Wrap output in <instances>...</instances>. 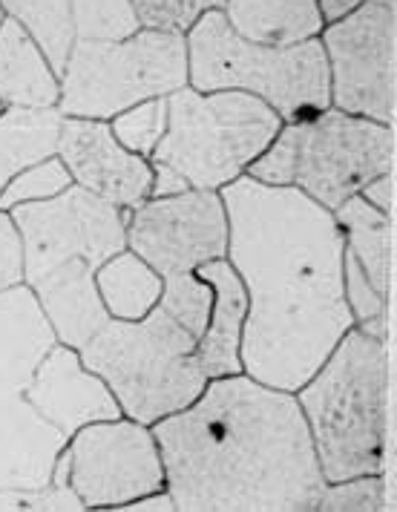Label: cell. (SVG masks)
<instances>
[{
	"mask_svg": "<svg viewBox=\"0 0 397 512\" xmlns=\"http://www.w3.org/2000/svg\"><path fill=\"white\" fill-rule=\"evenodd\" d=\"M228 254L248 297L242 372L297 392L354 326L343 294V233L297 187L239 176L225 185Z\"/></svg>",
	"mask_w": 397,
	"mask_h": 512,
	"instance_id": "obj_1",
	"label": "cell"
},
{
	"mask_svg": "<svg viewBox=\"0 0 397 512\" xmlns=\"http://www.w3.org/2000/svg\"><path fill=\"white\" fill-rule=\"evenodd\" d=\"M179 512H311L326 478L294 392L239 372L150 426Z\"/></svg>",
	"mask_w": 397,
	"mask_h": 512,
	"instance_id": "obj_2",
	"label": "cell"
},
{
	"mask_svg": "<svg viewBox=\"0 0 397 512\" xmlns=\"http://www.w3.org/2000/svg\"><path fill=\"white\" fill-rule=\"evenodd\" d=\"M294 397L326 484L354 475H377L386 469V337L351 326Z\"/></svg>",
	"mask_w": 397,
	"mask_h": 512,
	"instance_id": "obj_3",
	"label": "cell"
},
{
	"mask_svg": "<svg viewBox=\"0 0 397 512\" xmlns=\"http://www.w3.org/2000/svg\"><path fill=\"white\" fill-rule=\"evenodd\" d=\"M389 170H395L392 124L326 107L282 121L280 133L245 176L262 185L297 187L317 205L334 210Z\"/></svg>",
	"mask_w": 397,
	"mask_h": 512,
	"instance_id": "obj_4",
	"label": "cell"
},
{
	"mask_svg": "<svg viewBox=\"0 0 397 512\" xmlns=\"http://www.w3.org/2000/svg\"><path fill=\"white\" fill-rule=\"evenodd\" d=\"M185 44L187 87L199 93L236 90L254 95L282 121H297L331 107L320 38L291 47H265L236 35L222 9H211L187 29Z\"/></svg>",
	"mask_w": 397,
	"mask_h": 512,
	"instance_id": "obj_5",
	"label": "cell"
},
{
	"mask_svg": "<svg viewBox=\"0 0 397 512\" xmlns=\"http://www.w3.org/2000/svg\"><path fill=\"white\" fill-rule=\"evenodd\" d=\"M81 360L107 383L121 415L147 426L182 412L211 380L196 337L159 305L141 320H107L81 349Z\"/></svg>",
	"mask_w": 397,
	"mask_h": 512,
	"instance_id": "obj_6",
	"label": "cell"
},
{
	"mask_svg": "<svg viewBox=\"0 0 397 512\" xmlns=\"http://www.w3.org/2000/svg\"><path fill=\"white\" fill-rule=\"evenodd\" d=\"M280 127L282 118L254 95L182 87L167 95V130L150 162L173 167L190 187L222 190L248 173Z\"/></svg>",
	"mask_w": 397,
	"mask_h": 512,
	"instance_id": "obj_7",
	"label": "cell"
},
{
	"mask_svg": "<svg viewBox=\"0 0 397 512\" xmlns=\"http://www.w3.org/2000/svg\"><path fill=\"white\" fill-rule=\"evenodd\" d=\"M58 81L64 116L110 121L133 104L187 87L185 35L141 26L124 41H75Z\"/></svg>",
	"mask_w": 397,
	"mask_h": 512,
	"instance_id": "obj_8",
	"label": "cell"
},
{
	"mask_svg": "<svg viewBox=\"0 0 397 512\" xmlns=\"http://www.w3.org/2000/svg\"><path fill=\"white\" fill-rule=\"evenodd\" d=\"M61 458L84 510H124L141 495L164 489L159 441L147 423L127 415L81 426L67 438Z\"/></svg>",
	"mask_w": 397,
	"mask_h": 512,
	"instance_id": "obj_9",
	"label": "cell"
},
{
	"mask_svg": "<svg viewBox=\"0 0 397 512\" xmlns=\"http://www.w3.org/2000/svg\"><path fill=\"white\" fill-rule=\"evenodd\" d=\"M331 107L351 116L395 124L397 12L363 3L349 18L323 26Z\"/></svg>",
	"mask_w": 397,
	"mask_h": 512,
	"instance_id": "obj_10",
	"label": "cell"
},
{
	"mask_svg": "<svg viewBox=\"0 0 397 512\" xmlns=\"http://www.w3.org/2000/svg\"><path fill=\"white\" fill-rule=\"evenodd\" d=\"M24 242V282L32 285L52 268L87 262L98 268L107 256L127 248V216L84 187L9 210Z\"/></svg>",
	"mask_w": 397,
	"mask_h": 512,
	"instance_id": "obj_11",
	"label": "cell"
},
{
	"mask_svg": "<svg viewBox=\"0 0 397 512\" xmlns=\"http://www.w3.org/2000/svg\"><path fill=\"white\" fill-rule=\"evenodd\" d=\"M127 216V248L159 274L196 271L228 254V210L219 190L190 187L173 196H147Z\"/></svg>",
	"mask_w": 397,
	"mask_h": 512,
	"instance_id": "obj_12",
	"label": "cell"
},
{
	"mask_svg": "<svg viewBox=\"0 0 397 512\" xmlns=\"http://www.w3.org/2000/svg\"><path fill=\"white\" fill-rule=\"evenodd\" d=\"M55 156L70 170L72 185L90 190L116 208H136L150 196V159L130 153L113 136L110 121L64 116Z\"/></svg>",
	"mask_w": 397,
	"mask_h": 512,
	"instance_id": "obj_13",
	"label": "cell"
},
{
	"mask_svg": "<svg viewBox=\"0 0 397 512\" xmlns=\"http://www.w3.org/2000/svg\"><path fill=\"white\" fill-rule=\"evenodd\" d=\"M24 397L64 438L75 435L81 426L121 415V406L107 383L84 366L81 351L64 343H55L41 360L24 386Z\"/></svg>",
	"mask_w": 397,
	"mask_h": 512,
	"instance_id": "obj_14",
	"label": "cell"
},
{
	"mask_svg": "<svg viewBox=\"0 0 397 512\" xmlns=\"http://www.w3.org/2000/svg\"><path fill=\"white\" fill-rule=\"evenodd\" d=\"M67 438L35 412L24 389L0 386V492L44 487Z\"/></svg>",
	"mask_w": 397,
	"mask_h": 512,
	"instance_id": "obj_15",
	"label": "cell"
},
{
	"mask_svg": "<svg viewBox=\"0 0 397 512\" xmlns=\"http://www.w3.org/2000/svg\"><path fill=\"white\" fill-rule=\"evenodd\" d=\"M95 271L98 268L87 262H70L29 285L55 328L58 343L78 351L110 320L95 288Z\"/></svg>",
	"mask_w": 397,
	"mask_h": 512,
	"instance_id": "obj_16",
	"label": "cell"
},
{
	"mask_svg": "<svg viewBox=\"0 0 397 512\" xmlns=\"http://www.w3.org/2000/svg\"><path fill=\"white\" fill-rule=\"evenodd\" d=\"M58 343L35 291L18 282L0 291V386L24 389Z\"/></svg>",
	"mask_w": 397,
	"mask_h": 512,
	"instance_id": "obj_17",
	"label": "cell"
},
{
	"mask_svg": "<svg viewBox=\"0 0 397 512\" xmlns=\"http://www.w3.org/2000/svg\"><path fill=\"white\" fill-rule=\"evenodd\" d=\"M199 277L211 282L213 305L208 326L196 340V354L208 377H228L242 372V328L248 314V297L242 280L228 259H213L196 268Z\"/></svg>",
	"mask_w": 397,
	"mask_h": 512,
	"instance_id": "obj_18",
	"label": "cell"
},
{
	"mask_svg": "<svg viewBox=\"0 0 397 512\" xmlns=\"http://www.w3.org/2000/svg\"><path fill=\"white\" fill-rule=\"evenodd\" d=\"M222 15L236 35L265 47L303 44L326 26L317 0H225Z\"/></svg>",
	"mask_w": 397,
	"mask_h": 512,
	"instance_id": "obj_19",
	"label": "cell"
},
{
	"mask_svg": "<svg viewBox=\"0 0 397 512\" xmlns=\"http://www.w3.org/2000/svg\"><path fill=\"white\" fill-rule=\"evenodd\" d=\"M61 81L47 55L12 18L0 24V101L15 107H58Z\"/></svg>",
	"mask_w": 397,
	"mask_h": 512,
	"instance_id": "obj_20",
	"label": "cell"
},
{
	"mask_svg": "<svg viewBox=\"0 0 397 512\" xmlns=\"http://www.w3.org/2000/svg\"><path fill=\"white\" fill-rule=\"evenodd\" d=\"M64 113L58 107H15L0 101V190L24 167L55 156Z\"/></svg>",
	"mask_w": 397,
	"mask_h": 512,
	"instance_id": "obj_21",
	"label": "cell"
},
{
	"mask_svg": "<svg viewBox=\"0 0 397 512\" xmlns=\"http://www.w3.org/2000/svg\"><path fill=\"white\" fill-rule=\"evenodd\" d=\"M95 288L110 320H141L159 305L162 274L130 248H121L98 265Z\"/></svg>",
	"mask_w": 397,
	"mask_h": 512,
	"instance_id": "obj_22",
	"label": "cell"
},
{
	"mask_svg": "<svg viewBox=\"0 0 397 512\" xmlns=\"http://www.w3.org/2000/svg\"><path fill=\"white\" fill-rule=\"evenodd\" d=\"M331 213L343 233V248L363 265L377 291L389 294V251H392L389 213L369 205L360 193H354Z\"/></svg>",
	"mask_w": 397,
	"mask_h": 512,
	"instance_id": "obj_23",
	"label": "cell"
},
{
	"mask_svg": "<svg viewBox=\"0 0 397 512\" xmlns=\"http://www.w3.org/2000/svg\"><path fill=\"white\" fill-rule=\"evenodd\" d=\"M0 9L41 47L52 70L61 75L75 44L72 0H0Z\"/></svg>",
	"mask_w": 397,
	"mask_h": 512,
	"instance_id": "obj_24",
	"label": "cell"
},
{
	"mask_svg": "<svg viewBox=\"0 0 397 512\" xmlns=\"http://www.w3.org/2000/svg\"><path fill=\"white\" fill-rule=\"evenodd\" d=\"M211 305V282L205 280V277H199L196 271H170V274H162L159 308H162L164 314H170L196 340L202 337V331L208 326Z\"/></svg>",
	"mask_w": 397,
	"mask_h": 512,
	"instance_id": "obj_25",
	"label": "cell"
},
{
	"mask_svg": "<svg viewBox=\"0 0 397 512\" xmlns=\"http://www.w3.org/2000/svg\"><path fill=\"white\" fill-rule=\"evenodd\" d=\"M75 41H124L141 29L133 0H72Z\"/></svg>",
	"mask_w": 397,
	"mask_h": 512,
	"instance_id": "obj_26",
	"label": "cell"
},
{
	"mask_svg": "<svg viewBox=\"0 0 397 512\" xmlns=\"http://www.w3.org/2000/svg\"><path fill=\"white\" fill-rule=\"evenodd\" d=\"M110 130L130 153L150 159L167 130V95L121 110L118 116L110 118Z\"/></svg>",
	"mask_w": 397,
	"mask_h": 512,
	"instance_id": "obj_27",
	"label": "cell"
},
{
	"mask_svg": "<svg viewBox=\"0 0 397 512\" xmlns=\"http://www.w3.org/2000/svg\"><path fill=\"white\" fill-rule=\"evenodd\" d=\"M72 185L70 170L58 156H49L44 162L24 167L18 176L9 179V185L0 190V210H12L29 202H44Z\"/></svg>",
	"mask_w": 397,
	"mask_h": 512,
	"instance_id": "obj_28",
	"label": "cell"
},
{
	"mask_svg": "<svg viewBox=\"0 0 397 512\" xmlns=\"http://www.w3.org/2000/svg\"><path fill=\"white\" fill-rule=\"evenodd\" d=\"M317 510L323 512H383L389 510V492L383 472L377 475H354L343 481H328Z\"/></svg>",
	"mask_w": 397,
	"mask_h": 512,
	"instance_id": "obj_29",
	"label": "cell"
},
{
	"mask_svg": "<svg viewBox=\"0 0 397 512\" xmlns=\"http://www.w3.org/2000/svg\"><path fill=\"white\" fill-rule=\"evenodd\" d=\"M0 510H84V504L67 484L64 458H58L52 481H47L44 487L3 489L0 492Z\"/></svg>",
	"mask_w": 397,
	"mask_h": 512,
	"instance_id": "obj_30",
	"label": "cell"
},
{
	"mask_svg": "<svg viewBox=\"0 0 397 512\" xmlns=\"http://www.w3.org/2000/svg\"><path fill=\"white\" fill-rule=\"evenodd\" d=\"M139 12L141 26L150 29H170L185 35L205 12L222 9L225 0H133Z\"/></svg>",
	"mask_w": 397,
	"mask_h": 512,
	"instance_id": "obj_31",
	"label": "cell"
},
{
	"mask_svg": "<svg viewBox=\"0 0 397 512\" xmlns=\"http://www.w3.org/2000/svg\"><path fill=\"white\" fill-rule=\"evenodd\" d=\"M24 282V242L9 210H0V291Z\"/></svg>",
	"mask_w": 397,
	"mask_h": 512,
	"instance_id": "obj_32",
	"label": "cell"
},
{
	"mask_svg": "<svg viewBox=\"0 0 397 512\" xmlns=\"http://www.w3.org/2000/svg\"><path fill=\"white\" fill-rule=\"evenodd\" d=\"M360 196H363L369 205H374L377 210L392 213V196H395V179H392V170H389V173L374 176L372 182L360 190Z\"/></svg>",
	"mask_w": 397,
	"mask_h": 512,
	"instance_id": "obj_33",
	"label": "cell"
},
{
	"mask_svg": "<svg viewBox=\"0 0 397 512\" xmlns=\"http://www.w3.org/2000/svg\"><path fill=\"white\" fill-rule=\"evenodd\" d=\"M153 167V185H150V196H173V193H182V190H190V185L185 182L182 173H176L173 167L159 162H150Z\"/></svg>",
	"mask_w": 397,
	"mask_h": 512,
	"instance_id": "obj_34",
	"label": "cell"
},
{
	"mask_svg": "<svg viewBox=\"0 0 397 512\" xmlns=\"http://www.w3.org/2000/svg\"><path fill=\"white\" fill-rule=\"evenodd\" d=\"M124 510L130 512H176V501L167 489H156V492H147L141 495L139 501L127 504Z\"/></svg>",
	"mask_w": 397,
	"mask_h": 512,
	"instance_id": "obj_35",
	"label": "cell"
},
{
	"mask_svg": "<svg viewBox=\"0 0 397 512\" xmlns=\"http://www.w3.org/2000/svg\"><path fill=\"white\" fill-rule=\"evenodd\" d=\"M366 0H317V12L323 18V24H337L343 18H349L351 12H357Z\"/></svg>",
	"mask_w": 397,
	"mask_h": 512,
	"instance_id": "obj_36",
	"label": "cell"
},
{
	"mask_svg": "<svg viewBox=\"0 0 397 512\" xmlns=\"http://www.w3.org/2000/svg\"><path fill=\"white\" fill-rule=\"evenodd\" d=\"M369 3H380V6H392V9H395V6H397V0H369Z\"/></svg>",
	"mask_w": 397,
	"mask_h": 512,
	"instance_id": "obj_37",
	"label": "cell"
},
{
	"mask_svg": "<svg viewBox=\"0 0 397 512\" xmlns=\"http://www.w3.org/2000/svg\"><path fill=\"white\" fill-rule=\"evenodd\" d=\"M3 18H6V15H3V9H0V24H3Z\"/></svg>",
	"mask_w": 397,
	"mask_h": 512,
	"instance_id": "obj_38",
	"label": "cell"
}]
</instances>
